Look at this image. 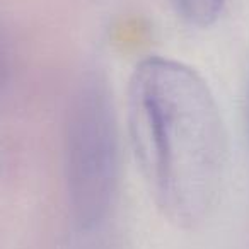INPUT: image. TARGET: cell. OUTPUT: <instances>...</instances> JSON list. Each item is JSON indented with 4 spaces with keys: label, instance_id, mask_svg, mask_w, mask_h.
<instances>
[{
    "label": "cell",
    "instance_id": "6da1fadb",
    "mask_svg": "<svg viewBox=\"0 0 249 249\" xmlns=\"http://www.w3.org/2000/svg\"><path fill=\"white\" fill-rule=\"evenodd\" d=\"M133 152L160 213L184 231L200 229L220 205L229 137L203 77L166 56H149L128 87Z\"/></svg>",
    "mask_w": 249,
    "mask_h": 249
},
{
    "label": "cell",
    "instance_id": "7a4b0ae2",
    "mask_svg": "<svg viewBox=\"0 0 249 249\" xmlns=\"http://www.w3.org/2000/svg\"><path fill=\"white\" fill-rule=\"evenodd\" d=\"M63 143L70 215L77 229L90 231L109 217L121 174L113 96L97 73L84 75L70 97Z\"/></svg>",
    "mask_w": 249,
    "mask_h": 249
},
{
    "label": "cell",
    "instance_id": "3957f363",
    "mask_svg": "<svg viewBox=\"0 0 249 249\" xmlns=\"http://www.w3.org/2000/svg\"><path fill=\"white\" fill-rule=\"evenodd\" d=\"M171 2L181 18L198 28L213 24L225 4V0H171Z\"/></svg>",
    "mask_w": 249,
    "mask_h": 249
}]
</instances>
